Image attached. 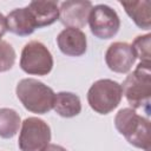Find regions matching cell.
<instances>
[{"mask_svg":"<svg viewBox=\"0 0 151 151\" xmlns=\"http://www.w3.org/2000/svg\"><path fill=\"white\" fill-rule=\"evenodd\" d=\"M88 24L91 32L99 39L113 38L120 27V19L117 12L107 5H97L92 7Z\"/></svg>","mask_w":151,"mask_h":151,"instance_id":"7","label":"cell"},{"mask_svg":"<svg viewBox=\"0 0 151 151\" xmlns=\"http://www.w3.org/2000/svg\"><path fill=\"white\" fill-rule=\"evenodd\" d=\"M123 97L122 86L111 79H99L92 84L87 92V101L93 111L107 114L113 111Z\"/></svg>","mask_w":151,"mask_h":151,"instance_id":"4","label":"cell"},{"mask_svg":"<svg viewBox=\"0 0 151 151\" xmlns=\"http://www.w3.org/2000/svg\"><path fill=\"white\" fill-rule=\"evenodd\" d=\"M53 109L64 118L76 117L81 111L80 98L72 92H59L54 97Z\"/></svg>","mask_w":151,"mask_h":151,"instance_id":"14","label":"cell"},{"mask_svg":"<svg viewBox=\"0 0 151 151\" xmlns=\"http://www.w3.org/2000/svg\"><path fill=\"white\" fill-rule=\"evenodd\" d=\"M151 64L139 63L136 70L123 81L122 91L132 110H142L150 116L151 103Z\"/></svg>","mask_w":151,"mask_h":151,"instance_id":"1","label":"cell"},{"mask_svg":"<svg viewBox=\"0 0 151 151\" xmlns=\"http://www.w3.org/2000/svg\"><path fill=\"white\" fill-rule=\"evenodd\" d=\"M126 14L142 29H150L151 27V4L149 0L142 1H120Z\"/></svg>","mask_w":151,"mask_h":151,"instance_id":"13","label":"cell"},{"mask_svg":"<svg viewBox=\"0 0 151 151\" xmlns=\"http://www.w3.org/2000/svg\"><path fill=\"white\" fill-rule=\"evenodd\" d=\"M92 7L91 1H64L59 8V20L67 27L80 29L88 22Z\"/></svg>","mask_w":151,"mask_h":151,"instance_id":"8","label":"cell"},{"mask_svg":"<svg viewBox=\"0 0 151 151\" xmlns=\"http://www.w3.org/2000/svg\"><path fill=\"white\" fill-rule=\"evenodd\" d=\"M51 140V129L46 122L28 117L21 123L19 147L21 151H41Z\"/></svg>","mask_w":151,"mask_h":151,"instance_id":"6","label":"cell"},{"mask_svg":"<svg viewBox=\"0 0 151 151\" xmlns=\"http://www.w3.org/2000/svg\"><path fill=\"white\" fill-rule=\"evenodd\" d=\"M131 48L133 51V54L136 58L140 59V63L151 64V34H144L138 35L132 45Z\"/></svg>","mask_w":151,"mask_h":151,"instance_id":"16","label":"cell"},{"mask_svg":"<svg viewBox=\"0 0 151 151\" xmlns=\"http://www.w3.org/2000/svg\"><path fill=\"white\" fill-rule=\"evenodd\" d=\"M41 151H67V150L64 149V147L60 146V145H57V144H48V145H46Z\"/></svg>","mask_w":151,"mask_h":151,"instance_id":"19","label":"cell"},{"mask_svg":"<svg viewBox=\"0 0 151 151\" xmlns=\"http://www.w3.org/2000/svg\"><path fill=\"white\" fill-rule=\"evenodd\" d=\"M7 31V24H6V17H4L2 13H0V38L6 33ZM1 40V39H0Z\"/></svg>","mask_w":151,"mask_h":151,"instance_id":"18","label":"cell"},{"mask_svg":"<svg viewBox=\"0 0 151 151\" xmlns=\"http://www.w3.org/2000/svg\"><path fill=\"white\" fill-rule=\"evenodd\" d=\"M59 50L70 57H80L86 52L87 40L81 29L67 27L63 29L57 37Z\"/></svg>","mask_w":151,"mask_h":151,"instance_id":"10","label":"cell"},{"mask_svg":"<svg viewBox=\"0 0 151 151\" xmlns=\"http://www.w3.org/2000/svg\"><path fill=\"white\" fill-rule=\"evenodd\" d=\"M21 125L20 116L13 109H0V137L8 139L17 134Z\"/></svg>","mask_w":151,"mask_h":151,"instance_id":"15","label":"cell"},{"mask_svg":"<svg viewBox=\"0 0 151 151\" xmlns=\"http://www.w3.org/2000/svg\"><path fill=\"white\" fill-rule=\"evenodd\" d=\"M20 67L28 74L46 76L52 71L53 57L42 42L33 40L27 42L22 48Z\"/></svg>","mask_w":151,"mask_h":151,"instance_id":"5","label":"cell"},{"mask_svg":"<svg viewBox=\"0 0 151 151\" xmlns=\"http://www.w3.org/2000/svg\"><path fill=\"white\" fill-rule=\"evenodd\" d=\"M15 92L24 107L29 112L44 114L53 109L55 93L50 86L37 79L26 78L20 80Z\"/></svg>","mask_w":151,"mask_h":151,"instance_id":"3","label":"cell"},{"mask_svg":"<svg viewBox=\"0 0 151 151\" xmlns=\"http://www.w3.org/2000/svg\"><path fill=\"white\" fill-rule=\"evenodd\" d=\"M15 57L12 45L5 40H0V72L11 70L15 63Z\"/></svg>","mask_w":151,"mask_h":151,"instance_id":"17","label":"cell"},{"mask_svg":"<svg viewBox=\"0 0 151 151\" xmlns=\"http://www.w3.org/2000/svg\"><path fill=\"white\" fill-rule=\"evenodd\" d=\"M6 24H7V29L9 32L20 37L29 35L37 28L34 19L27 6L21 8H15L12 12H9L8 15L6 17Z\"/></svg>","mask_w":151,"mask_h":151,"instance_id":"11","label":"cell"},{"mask_svg":"<svg viewBox=\"0 0 151 151\" xmlns=\"http://www.w3.org/2000/svg\"><path fill=\"white\" fill-rule=\"evenodd\" d=\"M27 7L34 19L37 28L52 25L59 19V7L55 1H31Z\"/></svg>","mask_w":151,"mask_h":151,"instance_id":"12","label":"cell"},{"mask_svg":"<svg viewBox=\"0 0 151 151\" xmlns=\"http://www.w3.org/2000/svg\"><path fill=\"white\" fill-rule=\"evenodd\" d=\"M105 61L109 68L117 73H126L136 61V57L127 42L117 41L109 46L105 53Z\"/></svg>","mask_w":151,"mask_h":151,"instance_id":"9","label":"cell"},{"mask_svg":"<svg viewBox=\"0 0 151 151\" xmlns=\"http://www.w3.org/2000/svg\"><path fill=\"white\" fill-rule=\"evenodd\" d=\"M116 129L126 140L139 149L150 151V120L126 107L118 111L114 118Z\"/></svg>","mask_w":151,"mask_h":151,"instance_id":"2","label":"cell"}]
</instances>
